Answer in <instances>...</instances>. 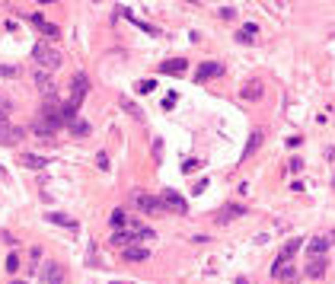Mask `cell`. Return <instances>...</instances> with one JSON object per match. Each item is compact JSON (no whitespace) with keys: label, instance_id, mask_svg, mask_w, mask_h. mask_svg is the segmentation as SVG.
<instances>
[{"label":"cell","instance_id":"cell-38","mask_svg":"<svg viewBox=\"0 0 335 284\" xmlns=\"http://www.w3.org/2000/svg\"><path fill=\"white\" fill-rule=\"evenodd\" d=\"M13 284H29V281H13Z\"/></svg>","mask_w":335,"mask_h":284},{"label":"cell","instance_id":"cell-35","mask_svg":"<svg viewBox=\"0 0 335 284\" xmlns=\"http://www.w3.org/2000/svg\"><path fill=\"white\" fill-rule=\"evenodd\" d=\"M220 16H224V19H233V16H236V10H233V7H224V10H220Z\"/></svg>","mask_w":335,"mask_h":284},{"label":"cell","instance_id":"cell-18","mask_svg":"<svg viewBox=\"0 0 335 284\" xmlns=\"http://www.w3.org/2000/svg\"><path fill=\"white\" fill-rule=\"evenodd\" d=\"M19 163H22L26 169H45V166H48V160H45V157H39V153H22Z\"/></svg>","mask_w":335,"mask_h":284},{"label":"cell","instance_id":"cell-36","mask_svg":"<svg viewBox=\"0 0 335 284\" xmlns=\"http://www.w3.org/2000/svg\"><path fill=\"white\" fill-rule=\"evenodd\" d=\"M205 188H208V179H198V182H195V195H201Z\"/></svg>","mask_w":335,"mask_h":284},{"label":"cell","instance_id":"cell-9","mask_svg":"<svg viewBox=\"0 0 335 284\" xmlns=\"http://www.w3.org/2000/svg\"><path fill=\"white\" fill-rule=\"evenodd\" d=\"M137 240H141V236H137V227H128V230H115V233H112V246H122V249L134 246Z\"/></svg>","mask_w":335,"mask_h":284},{"label":"cell","instance_id":"cell-24","mask_svg":"<svg viewBox=\"0 0 335 284\" xmlns=\"http://www.w3.org/2000/svg\"><path fill=\"white\" fill-rule=\"evenodd\" d=\"M122 109H125V112H128L131 118H137V122H144V112L137 109V105H134V102H128V99H122Z\"/></svg>","mask_w":335,"mask_h":284},{"label":"cell","instance_id":"cell-37","mask_svg":"<svg viewBox=\"0 0 335 284\" xmlns=\"http://www.w3.org/2000/svg\"><path fill=\"white\" fill-rule=\"evenodd\" d=\"M173 102H176V93H170V96L163 99V109H173Z\"/></svg>","mask_w":335,"mask_h":284},{"label":"cell","instance_id":"cell-26","mask_svg":"<svg viewBox=\"0 0 335 284\" xmlns=\"http://www.w3.org/2000/svg\"><path fill=\"white\" fill-rule=\"evenodd\" d=\"M125 223H128V214H125L122 208H115V211H112V227H118V230H122Z\"/></svg>","mask_w":335,"mask_h":284},{"label":"cell","instance_id":"cell-34","mask_svg":"<svg viewBox=\"0 0 335 284\" xmlns=\"http://www.w3.org/2000/svg\"><path fill=\"white\" fill-rule=\"evenodd\" d=\"M29 255H32V265H39V259H42V249H39V246H32V252H29Z\"/></svg>","mask_w":335,"mask_h":284},{"label":"cell","instance_id":"cell-21","mask_svg":"<svg viewBox=\"0 0 335 284\" xmlns=\"http://www.w3.org/2000/svg\"><path fill=\"white\" fill-rule=\"evenodd\" d=\"M236 39L243 42V45H253V42L259 39V26H253V22H246V26L236 32Z\"/></svg>","mask_w":335,"mask_h":284},{"label":"cell","instance_id":"cell-27","mask_svg":"<svg viewBox=\"0 0 335 284\" xmlns=\"http://www.w3.org/2000/svg\"><path fill=\"white\" fill-rule=\"evenodd\" d=\"M0 77L16 80V77H19V67H13V64H0Z\"/></svg>","mask_w":335,"mask_h":284},{"label":"cell","instance_id":"cell-8","mask_svg":"<svg viewBox=\"0 0 335 284\" xmlns=\"http://www.w3.org/2000/svg\"><path fill=\"white\" fill-rule=\"evenodd\" d=\"M64 278H67V271H64L61 262H48L45 271H42V281L45 284H64Z\"/></svg>","mask_w":335,"mask_h":284},{"label":"cell","instance_id":"cell-7","mask_svg":"<svg viewBox=\"0 0 335 284\" xmlns=\"http://www.w3.org/2000/svg\"><path fill=\"white\" fill-rule=\"evenodd\" d=\"M87 90H90V80L87 74H74V80H70V102H83V96H87Z\"/></svg>","mask_w":335,"mask_h":284},{"label":"cell","instance_id":"cell-28","mask_svg":"<svg viewBox=\"0 0 335 284\" xmlns=\"http://www.w3.org/2000/svg\"><path fill=\"white\" fill-rule=\"evenodd\" d=\"M87 265H99V252H96V243H90V249H87Z\"/></svg>","mask_w":335,"mask_h":284},{"label":"cell","instance_id":"cell-32","mask_svg":"<svg viewBox=\"0 0 335 284\" xmlns=\"http://www.w3.org/2000/svg\"><path fill=\"white\" fill-rule=\"evenodd\" d=\"M153 87H157V80H141V83H137V93H153Z\"/></svg>","mask_w":335,"mask_h":284},{"label":"cell","instance_id":"cell-39","mask_svg":"<svg viewBox=\"0 0 335 284\" xmlns=\"http://www.w3.org/2000/svg\"><path fill=\"white\" fill-rule=\"evenodd\" d=\"M112 284H125V281H112Z\"/></svg>","mask_w":335,"mask_h":284},{"label":"cell","instance_id":"cell-22","mask_svg":"<svg viewBox=\"0 0 335 284\" xmlns=\"http://www.w3.org/2000/svg\"><path fill=\"white\" fill-rule=\"evenodd\" d=\"M262 93H265V87H262L259 80H249L243 87V99H262Z\"/></svg>","mask_w":335,"mask_h":284},{"label":"cell","instance_id":"cell-4","mask_svg":"<svg viewBox=\"0 0 335 284\" xmlns=\"http://www.w3.org/2000/svg\"><path fill=\"white\" fill-rule=\"evenodd\" d=\"M160 205H163V211H176V214H188V201L179 195V192H173V188H166V192L160 195Z\"/></svg>","mask_w":335,"mask_h":284},{"label":"cell","instance_id":"cell-20","mask_svg":"<svg viewBox=\"0 0 335 284\" xmlns=\"http://www.w3.org/2000/svg\"><path fill=\"white\" fill-rule=\"evenodd\" d=\"M160 70H163V74H185V70H188V61H185V58H176V61H163Z\"/></svg>","mask_w":335,"mask_h":284},{"label":"cell","instance_id":"cell-14","mask_svg":"<svg viewBox=\"0 0 335 284\" xmlns=\"http://www.w3.org/2000/svg\"><path fill=\"white\" fill-rule=\"evenodd\" d=\"M45 220H51V223H58V227H67V230H80V223H77L74 217H67V214H61V211H48V214H45Z\"/></svg>","mask_w":335,"mask_h":284},{"label":"cell","instance_id":"cell-2","mask_svg":"<svg viewBox=\"0 0 335 284\" xmlns=\"http://www.w3.org/2000/svg\"><path fill=\"white\" fill-rule=\"evenodd\" d=\"M39 118L58 131V128L64 125V118H61V102H58L54 96H45V105H42V115H39Z\"/></svg>","mask_w":335,"mask_h":284},{"label":"cell","instance_id":"cell-12","mask_svg":"<svg viewBox=\"0 0 335 284\" xmlns=\"http://www.w3.org/2000/svg\"><path fill=\"white\" fill-rule=\"evenodd\" d=\"M303 246V240H287L284 246H281V252H278V259H274V265H287L294 259V252Z\"/></svg>","mask_w":335,"mask_h":284},{"label":"cell","instance_id":"cell-15","mask_svg":"<svg viewBox=\"0 0 335 284\" xmlns=\"http://www.w3.org/2000/svg\"><path fill=\"white\" fill-rule=\"evenodd\" d=\"M262 137H265V131H262V128H256V131L249 134V140H246V150H243V160H249V157H253V153L262 147Z\"/></svg>","mask_w":335,"mask_h":284},{"label":"cell","instance_id":"cell-30","mask_svg":"<svg viewBox=\"0 0 335 284\" xmlns=\"http://www.w3.org/2000/svg\"><path fill=\"white\" fill-rule=\"evenodd\" d=\"M10 109H13V102H10V96H7V93H0V118H4Z\"/></svg>","mask_w":335,"mask_h":284},{"label":"cell","instance_id":"cell-6","mask_svg":"<svg viewBox=\"0 0 335 284\" xmlns=\"http://www.w3.org/2000/svg\"><path fill=\"white\" fill-rule=\"evenodd\" d=\"M22 134H26V131H22V128H16V125H10L7 122V118H0V144H19V140H22Z\"/></svg>","mask_w":335,"mask_h":284},{"label":"cell","instance_id":"cell-23","mask_svg":"<svg viewBox=\"0 0 335 284\" xmlns=\"http://www.w3.org/2000/svg\"><path fill=\"white\" fill-rule=\"evenodd\" d=\"M70 131H74L77 137H90V122H83V118H74V122H70Z\"/></svg>","mask_w":335,"mask_h":284},{"label":"cell","instance_id":"cell-11","mask_svg":"<svg viewBox=\"0 0 335 284\" xmlns=\"http://www.w3.org/2000/svg\"><path fill=\"white\" fill-rule=\"evenodd\" d=\"M326 268H329V259L326 255H316V259H310V265L303 268V275L306 278H322V275H326Z\"/></svg>","mask_w":335,"mask_h":284},{"label":"cell","instance_id":"cell-5","mask_svg":"<svg viewBox=\"0 0 335 284\" xmlns=\"http://www.w3.org/2000/svg\"><path fill=\"white\" fill-rule=\"evenodd\" d=\"M329 246H335V233H319V236H313V240L306 243V252L316 259V255H322V252H326Z\"/></svg>","mask_w":335,"mask_h":284},{"label":"cell","instance_id":"cell-3","mask_svg":"<svg viewBox=\"0 0 335 284\" xmlns=\"http://www.w3.org/2000/svg\"><path fill=\"white\" fill-rule=\"evenodd\" d=\"M131 201H134L137 211H144V214H163L160 198H157V195H150V192H134V195H131Z\"/></svg>","mask_w":335,"mask_h":284},{"label":"cell","instance_id":"cell-33","mask_svg":"<svg viewBox=\"0 0 335 284\" xmlns=\"http://www.w3.org/2000/svg\"><path fill=\"white\" fill-rule=\"evenodd\" d=\"M96 166H99V169H109V157H105V153H96Z\"/></svg>","mask_w":335,"mask_h":284},{"label":"cell","instance_id":"cell-1","mask_svg":"<svg viewBox=\"0 0 335 284\" xmlns=\"http://www.w3.org/2000/svg\"><path fill=\"white\" fill-rule=\"evenodd\" d=\"M32 58H35V64H39V70H48V74H51V70H58L61 67V51L58 48H51V45H45V42H39L32 48Z\"/></svg>","mask_w":335,"mask_h":284},{"label":"cell","instance_id":"cell-17","mask_svg":"<svg viewBox=\"0 0 335 284\" xmlns=\"http://www.w3.org/2000/svg\"><path fill=\"white\" fill-rule=\"evenodd\" d=\"M246 214V208L243 205H227L220 208V214H217V223H227V220H233V217H243Z\"/></svg>","mask_w":335,"mask_h":284},{"label":"cell","instance_id":"cell-31","mask_svg":"<svg viewBox=\"0 0 335 284\" xmlns=\"http://www.w3.org/2000/svg\"><path fill=\"white\" fill-rule=\"evenodd\" d=\"M19 265H22V262H19V255H16V252H10V255H7V271H19Z\"/></svg>","mask_w":335,"mask_h":284},{"label":"cell","instance_id":"cell-29","mask_svg":"<svg viewBox=\"0 0 335 284\" xmlns=\"http://www.w3.org/2000/svg\"><path fill=\"white\" fill-rule=\"evenodd\" d=\"M42 35H45V39H58V26H51V22H42Z\"/></svg>","mask_w":335,"mask_h":284},{"label":"cell","instance_id":"cell-13","mask_svg":"<svg viewBox=\"0 0 335 284\" xmlns=\"http://www.w3.org/2000/svg\"><path fill=\"white\" fill-rule=\"evenodd\" d=\"M224 74V64H201L195 70V83H205V80H214V77H220Z\"/></svg>","mask_w":335,"mask_h":284},{"label":"cell","instance_id":"cell-16","mask_svg":"<svg viewBox=\"0 0 335 284\" xmlns=\"http://www.w3.org/2000/svg\"><path fill=\"white\" fill-rule=\"evenodd\" d=\"M35 87H39L45 96H51V93H54V80H51V74H48V70H35Z\"/></svg>","mask_w":335,"mask_h":284},{"label":"cell","instance_id":"cell-25","mask_svg":"<svg viewBox=\"0 0 335 284\" xmlns=\"http://www.w3.org/2000/svg\"><path fill=\"white\" fill-rule=\"evenodd\" d=\"M32 131H35V134H39V137H48V134H54V128H51V125H45V122H42V118H39V122H35V125H32Z\"/></svg>","mask_w":335,"mask_h":284},{"label":"cell","instance_id":"cell-19","mask_svg":"<svg viewBox=\"0 0 335 284\" xmlns=\"http://www.w3.org/2000/svg\"><path fill=\"white\" fill-rule=\"evenodd\" d=\"M122 255H125V262H147L150 259V252L141 249V246H128V249H122Z\"/></svg>","mask_w":335,"mask_h":284},{"label":"cell","instance_id":"cell-10","mask_svg":"<svg viewBox=\"0 0 335 284\" xmlns=\"http://www.w3.org/2000/svg\"><path fill=\"white\" fill-rule=\"evenodd\" d=\"M271 278H278L284 284H294L297 278H300V271H297L291 262H287V265H271Z\"/></svg>","mask_w":335,"mask_h":284}]
</instances>
